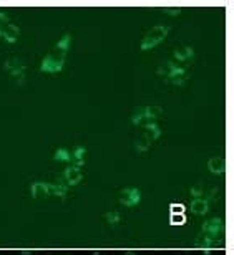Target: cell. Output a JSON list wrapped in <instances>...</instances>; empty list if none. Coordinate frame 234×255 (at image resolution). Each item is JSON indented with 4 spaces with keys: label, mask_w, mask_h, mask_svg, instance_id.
<instances>
[{
    "label": "cell",
    "mask_w": 234,
    "mask_h": 255,
    "mask_svg": "<svg viewBox=\"0 0 234 255\" xmlns=\"http://www.w3.org/2000/svg\"><path fill=\"white\" fill-rule=\"evenodd\" d=\"M195 211H205V204H195Z\"/></svg>",
    "instance_id": "obj_3"
},
{
    "label": "cell",
    "mask_w": 234,
    "mask_h": 255,
    "mask_svg": "<svg viewBox=\"0 0 234 255\" xmlns=\"http://www.w3.org/2000/svg\"><path fill=\"white\" fill-rule=\"evenodd\" d=\"M166 32H168L166 27H156V28H153V30H151V32L145 37L143 45H141V48L146 50V48L155 47V45H156L158 42H161V40L165 38Z\"/></svg>",
    "instance_id": "obj_1"
},
{
    "label": "cell",
    "mask_w": 234,
    "mask_h": 255,
    "mask_svg": "<svg viewBox=\"0 0 234 255\" xmlns=\"http://www.w3.org/2000/svg\"><path fill=\"white\" fill-rule=\"evenodd\" d=\"M175 55H176V58H180V60L190 58V57H191V48H188V47H180V48H176V50H175Z\"/></svg>",
    "instance_id": "obj_2"
}]
</instances>
